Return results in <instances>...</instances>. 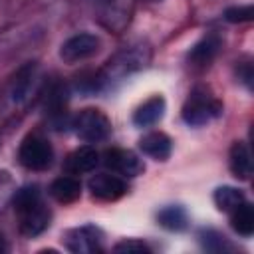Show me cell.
<instances>
[{
  "instance_id": "1",
  "label": "cell",
  "mask_w": 254,
  "mask_h": 254,
  "mask_svg": "<svg viewBox=\"0 0 254 254\" xmlns=\"http://www.w3.org/2000/svg\"><path fill=\"white\" fill-rule=\"evenodd\" d=\"M183 121L190 127H202L222 115V103L214 99L204 87H194L183 105Z\"/></svg>"
},
{
  "instance_id": "2",
  "label": "cell",
  "mask_w": 254,
  "mask_h": 254,
  "mask_svg": "<svg viewBox=\"0 0 254 254\" xmlns=\"http://www.w3.org/2000/svg\"><path fill=\"white\" fill-rule=\"evenodd\" d=\"M71 127H73L75 135L85 143L105 141L111 133V123H109L107 115L99 109H93V107L81 109L71 119Z\"/></svg>"
},
{
  "instance_id": "3",
  "label": "cell",
  "mask_w": 254,
  "mask_h": 254,
  "mask_svg": "<svg viewBox=\"0 0 254 254\" xmlns=\"http://www.w3.org/2000/svg\"><path fill=\"white\" fill-rule=\"evenodd\" d=\"M18 161L22 167H26L30 171H46L54 161V149L44 137L28 135L20 143Z\"/></svg>"
},
{
  "instance_id": "4",
  "label": "cell",
  "mask_w": 254,
  "mask_h": 254,
  "mask_svg": "<svg viewBox=\"0 0 254 254\" xmlns=\"http://www.w3.org/2000/svg\"><path fill=\"white\" fill-rule=\"evenodd\" d=\"M103 230L95 224H83L77 228H71L64 236V244L73 254H93L103 250Z\"/></svg>"
},
{
  "instance_id": "5",
  "label": "cell",
  "mask_w": 254,
  "mask_h": 254,
  "mask_svg": "<svg viewBox=\"0 0 254 254\" xmlns=\"http://www.w3.org/2000/svg\"><path fill=\"white\" fill-rule=\"evenodd\" d=\"M145 56H141V50H123L119 52L115 58H111L107 62V65L97 71L99 73V79H101V85L105 87L109 81H113L115 77H123L139 67L145 65Z\"/></svg>"
},
{
  "instance_id": "6",
  "label": "cell",
  "mask_w": 254,
  "mask_h": 254,
  "mask_svg": "<svg viewBox=\"0 0 254 254\" xmlns=\"http://www.w3.org/2000/svg\"><path fill=\"white\" fill-rule=\"evenodd\" d=\"M99 38L95 34H87V32H81V34H75L71 38H67L62 48H60V58L65 62V64H77V62H83L91 56H95L99 52Z\"/></svg>"
},
{
  "instance_id": "7",
  "label": "cell",
  "mask_w": 254,
  "mask_h": 254,
  "mask_svg": "<svg viewBox=\"0 0 254 254\" xmlns=\"http://www.w3.org/2000/svg\"><path fill=\"white\" fill-rule=\"evenodd\" d=\"M16 214H18V228L28 238H34V236L42 234L50 226V218H52L50 210L44 206L42 200H38L34 204H28L24 208H18Z\"/></svg>"
},
{
  "instance_id": "8",
  "label": "cell",
  "mask_w": 254,
  "mask_h": 254,
  "mask_svg": "<svg viewBox=\"0 0 254 254\" xmlns=\"http://www.w3.org/2000/svg\"><path fill=\"white\" fill-rule=\"evenodd\" d=\"M103 165L123 177H137L145 171L143 161L127 149H109L103 153Z\"/></svg>"
},
{
  "instance_id": "9",
  "label": "cell",
  "mask_w": 254,
  "mask_h": 254,
  "mask_svg": "<svg viewBox=\"0 0 254 254\" xmlns=\"http://www.w3.org/2000/svg\"><path fill=\"white\" fill-rule=\"evenodd\" d=\"M87 189L89 192L99 198V200H117L121 198L125 192H127V183L115 175H109V173H99V175H93L89 181H87Z\"/></svg>"
},
{
  "instance_id": "10",
  "label": "cell",
  "mask_w": 254,
  "mask_h": 254,
  "mask_svg": "<svg viewBox=\"0 0 254 254\" xmlns=\"http://www.w3.org/2000/svg\"><path fill=\"white\" fill-rule=\"evenodd\" d=\"M36 79H38V65H36V62L24 64L16 71L14 81H12V87H10V99H12V103H16V105L26 103L30 99L32 91H34Z\"/></svg>"
},
{
  "instance_id": "11",
  "label": "cell",
  "mask_w": 254,
  "mask_h": 254,
  "mask_svg": "<svg viewBox=\"0 0 254 254\" xmlns=\"http://www.w3.org/2000/svg\"><path fill=\"white\" fill-rule=\"evenodd\" d=\"M44 107L54 129H64L62 125H67V87L64 83L52 85V89L46 95Z\"/></svg>"
},
{
  "instance_id": "12",
  "label": "cell",
  "mask_w": 254,
  "mask_h": 254,
  "mask_svg": "<svg viewBox=\"0 0 254 254\" xmlns=\"http://www.w3.org/2000/svg\"><path fill=\"white\" fill-rule=\"evenodd\" d=\"M220 48H222V40L216 34H208V36H204L202 40H198L190 48V52L187 56L189 58V64L194 65V67H206L218 56Z\"/></svg>"
},
{
  "instance_id": "13",
  "label": "cell",
  "mask_w": 254,
  "mask_h": 254,
  "mask_svg": "<svg viewBox=\"0 0 254 254\" xmlns=\"http://www.w3.org/2000/svg\"><path fill=\"white\" fill-rule=\"evenodd\" d=\"M139 149L155 161H167L173 151V141L161 131H151L139 139Z\"/></svg>"
},
{
  "instance_id": "14",
  "label": "cell",
  "mask_w": 254,
  "mask_h": 254,
  "mask_svg": "<svg viewBox=\"0 0 254 254\" xmlns=\"http://www.w3.org/2000/svg\"><path fill=\"white\" fill-rule=\"evenodd\" d=\"M99 163V153L89 147V145H83L75 151H71L64 163V169L71 175H81V173H91Z\"/></svg>"
},
{
  "instance_id": "15",
  "label": "cell",
  "mask_w": 254,
  "mask_h": 254,
  "mask_svg": "<svg viewBox=\"0 0 254 254\" xmlns=\"http://www.w3.org/2000/svg\"><path fill=\"white\" fill-rule=\"evenodd\" d=\"M48 192L60 204H71L81 196V183L73 177H58L52 181Z\"/></svg>"
},
{
  "instance_id": "16",
  "label": "cell",
  "mask_w": 254,
  "mask_h": 254,
  "mask_svg": "<svg viewBox=\"0 0 254 254\" xmlns=\"http://www.w3.org/2000/svg\"><path fill=\"white\" fill-rule=\"evenodd\" d=\"M163 115H165V99L161 95H155L137 107V111L133 113V125L151 127V125L159 123L163 119Z\"/></svg>"
},
{
  "instance_id": "17",
  "label": "cell",
  "mask_w": 254,
  "mask_h": 254,
  "mask_svg": "<svg viewBox=\"0 0 254 254\" xmlns=\"http://www.w3.org/2000/svg\"><path fill=\"white\" fill-rule=\"evenodd\" d=\"M228 165H230L232 175L240 181H246L252 175V157H250L246 143H242V141L232 143L230 155H228Z\"/></svg>"
},
{
  "instance_id": "18",
  "label": "cell",
  "mask_w": 254,
  "mask_h": 254,
  "mask_svg": "<svg viewBox=\"0 0 254 254\" xmlns=\"http://www.w3.org/2000/svg\"><path fill=\"white\" fill-rule=\"evenodd\" d=\"M157 222L165 230L183 232L189 226V214H187L185 206H181V204H169V206H163L157 212Z\"/></svg>"
},
{
  "instance_id": "19",
  "label": "cell",
  "mask_w": 254,
  "mask_h": 254,
  "mask_svg": "<svg viewBox=\"0 0 254 254\" xmlns=\"http://www.w3.org/2000/svg\"><path fill=\"white\" fill-rule=\"evenodd\" d=\"M228 214H230V226L234 228V232H238L240 236H246V238L252 236V232H254V206L248 200L240 202Z\"/></svg>"
},
{
  "instance_id": "20",
  "label": "cell",
  "mask_w": 254,
  "mask_h": 254,
  "mask_svg": "<svg viewBox=\"0 0 254 254\" xmlns=\"http://www.w3.org/2000/svg\"><path fill=\"white\" fill-rule=\"evenodd\" d=\"M198 242H200V246L206 250V252H232L234 250V246H232V242L222 234V232H218V230H212V228H202L200 232H198Z\"/></svg>"
},
{
  "instance_id": "21",
  "label": "cell",
  "mask_w": 254,
  "mask_h": 254,
  "mask_svg": "<svg viewBox=\"0 0 254 254\" xmlns=\"http://www.w3.org/2000/svg\"><path fill=\"white\" fill-rule=\"evenodd\" d=\"M212 198H214L216 208L222 210V212H230V210H234L240 202L246 200L244 192H242L240 189H236V187H218V189L214 190Z\"/></svg>"
},
{
  "instance_id": "22",
  "label": "cell",
  "mask_w": 254,
  "mask_h": 254,
  "mask_svg": "<svg viewBox=\"0 0 254 254\" xmlns=\"http://www.w3.org/2000/svg\"><path fill=\"white\" fill-rule=\"evenodd\" d=\"M42 200V194H40V187L38 185H26L22 189H18L14 192V198H12V204H14V210L18 208H24L28 204H34Z\"/></svg>"
},
{
  "instance_id": "23",
  "label": "cell",
  "mask_w": 254,
  "mask_h": 254,
  "mask_svg": "<svg viewBox=\"0 0 254 254\" xmlns=\"http://www.w3.org/2000/svg\"><path fill=\"white\" fill-rule=\"evenodd\" d=\"M254 18V8L252 4L246 6H232L224 10V20L230 24H240V22H250Z\"/></svg>"
},
{
  "instance_id": "24",
  "label": "cell",
  "mask_w": 254,
  "mask_h": 254,
  "mask_svg": "<svg viewBox=\"0 0 254 254\" xmlns=\"http://www.w3.org/2000/svg\"><path fill=\"white\" fill-rule=\"evenodd\" d=\"M113 250H115V252H145V254L151 252V248H149L143 240H135V238L117 242V244L113 246Z\"/></svg>"
},
{
  "instance_id": "25",
  "label": "cell",
  "mask_w": 254,
  "mask_h": 254,
  "mask_svg": "<svg viewBox=\"0 0 254 254\" xmlns=\"http://www.w3.org/2000/svg\"><path fill=\"white\" fill-rule=\"evenodd\" d=\"M238 75H240V79L246 83V87L252 89V65H250V64H242L240 69H238Z\"/></svg>"
},
{
  "instance_id": "26",
  "label": "cell",
  "mask_w": 254,
  "mask_h": 254,
  "mask_svg": "<svg viewBox=\"0 0 254 254\" xmlns=\"http://www.w3.org/2000/svg\"><path fill=\"white\" fill-rule=\"evenodd\" d=\"M6 248H8V246H6V240H4V236L0 234V252H4Z\"/></svg>"
},
{
  "instance_id": "27",
  "label": "cell",
  "mask_w": 254,
  "mask_h": 254,
  "mask_svg": "<svg viewBox=\"0 0 254 254\" xmlns=\"http://www.w3.org/2000/svg\"><path fill=\"white\" fill-rule=\"evenodd\" d=\"M97 2H101V4H111L113 0H97Z\"/></svg>"
},
{
  "instance_id": "28",
  "label": "cell",
  "mask_w": 254,
  "mask_h": 254,
  "mask_svg": "<svg viewBox=\"0 0 254 254\" xmlns=\"http://www.w3.org/2000/svg\"><path fill=\"white\" fill-rule=\"evenodd\" d=\"M153 2H157V0H153Z\"/></svg>"
}]
</instances>
